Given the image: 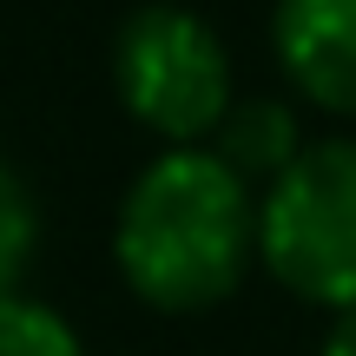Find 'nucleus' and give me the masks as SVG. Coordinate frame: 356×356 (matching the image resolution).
<instances>
[{
  "mask_svg": "<svg viewBox=\"0 0 356 356\" xmlns=\"http://www.w3.org/2000/svg\"><path fill=\"white\" fill-rule=\"evenodd\" d=\"M113 264L139 304L198 317L238 297L257 264V191L211 145H178L126 185Z\"/></svg>",
  "mask_w": 356,
  "mask_h": 356,
  "instance_id": "nucleus-1",
  "label": "nucleus"
},
{
  "mask_svg": "<svg viewBox=\"0 0 356 356\" xmlns=\"http://www.w3.org/2000/svg\"><path fill=\"white\" fill-rule=\"evenodd\" d=\"M257 264L297 304H356V139H310L257 191Z\"/></svg>",
  "mask_w": 356,
  "mask_h": 356,
  "instance_id": "nucleus-2",
  "label": "nucleus"
},
{
  "mask_svg": "<svg viewBox=\"0 0 356 356\" xmlns=\"http://www.w3.org/2000/svg\"><path fill=\"white\" fill-rule=\"evenodd\" d=\"M113 86L119 106L139 119L152 139L204 145L218 132V119L231 113V53L211 33V20H198L191 7H139L113 40Z\"/></svg>",
  "mask_w": 356,
  "mask_h": 356,
  "instance_id": "nucleus-3",
  "label": "nucleus"
},
{
  "mask_svg": "<svg viewBox=\"0 0 356 356\" xmlns=\"http://www.w3.org/2000/svg\"><path fill=\"white\" fill-rule=\"evenodd\" d=\"M270 53L304 106L356 119V0H277Z\"/></svg>",
  "mask_w": 356,
  "mask_h": 356,
  "instance_id": "nucleus-4",
  "label": "nucleus"
},
{
  "mask_svg": "<svg viewBox=\"0 0 356 356\" xmlns=\"http://www.w3.org/2000/svg\"><path fill=\"white\" fill-rule=\"evenodd\" d=\"M304 145H310V139H304V126H297V106L277 99V92L231 99V113L218 119V132H211V152L225 159L244 185H257V191L291 165Z\"/></svg>",
  "mask_w": 356,
  "mask_h": 356,
  "instance_id": "nucleus-5",
  "label": "nucleus"
},
{
  "mask_svg": "<svg viewBox=\"0 0 356 356\" xmlns=\"http://www.w3.org/2000/svg\"><path fill=\"white\" fill-rule=\"evenodd\" d=\"M0 356H86V350H79V330L53 304L7 291L0 297Z\"/></svg>",
  "mask_w": 356,
  "mask_h": 356,
  "instance_id": "nucleus-6",
  "label": "nucleus"
},
{
  "mask_svg": "<svg viewBox=\"0 0 356 356\" xmlns=\"http://www.w3.org/2000/svg\"><path fill=\"white\" fill-rule=\"evenodd\" d=\"M33 244H40L33 191H26V178L0 159V297L20 291V270L33 264Z\"/></svg>",
  "mask_w": 356,
  "mask_h": 356,
  "instance_id": "nucleus-7",
  "label": "nucleus"
},
{
  "mask_svg": "<svg viewBox=\"0 0 356 356\" xmlns=\"http://www.w3.org/2000/svg\"><path fill=\"white\" fill-rule=\"evenodd\" d=\"M317 356H356V304L330 317V330H323V350H317Z\"/></svg>",
  "mask_w": 356,
  "mask_h": 356,
  "instance_id": "nucleus-8",
  "label": "nucleus"
}]
</instances>
